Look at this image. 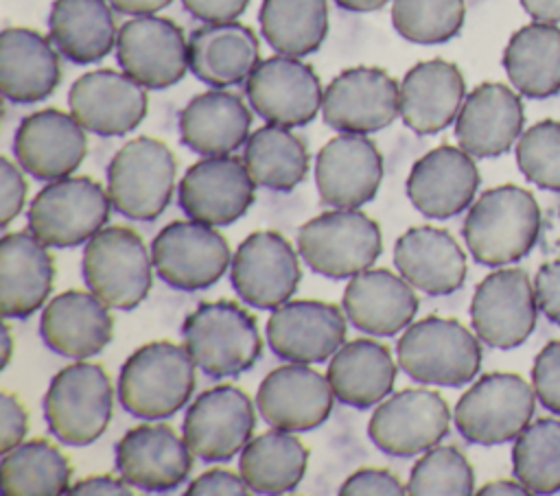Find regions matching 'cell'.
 Here are the masks:
<instances>
[{
	"label": "cell",
	"mask_w": 560,
	"mask_h": 496,
	"mask_svg": "<svg viewBox=\"0 0 560 496\" xmlns=\"http://www.w3.org/2000/svg\"><path fill=\"white\" fill-rule=\"evenodd\" d=\"M464 240L479 264L501 267L525 258L540 234V208L521 186H494L470 203Z\"/></svg>",
	"instance_id": "cell-1"
},
{
	"label": "cell",
	"mask_w": 560,
	"mask_h": 496,
	"mask_svg": "<svg viewBox=\"0 0 560 496\" xmlns=\"http://www.w3.org/2000/svg\"><path fill=\"white\" fill-rule=\"evenodd\" d=\"M195 367L197 363L186 345L173 341L144 343L120 367L118 400L133 417H171L192 398Z\"/></svg>",
	"instance_id": "cell-2"
},
{
	"label": "cell",
	"mask_w": 560,
	"mask_h": 496,
	"mask_svg": "<svg viewBox=\"0 0 560 496\" xmlns=\"http://www.w3.org/2000/svg\"><path fill=\"white\" fill-rule=\"evenodd\" d=\"M184 345L210 378H234L254 367L262 352L258 323L234 299L201 302L182 323Z\"/></svg>",
	"instance_id": "cell-3"
},
{
	"label": "cell",
	"mask_w": 560,
	"mask_h": 496,
	"mask_svg": "<svg viewBox=\"0 0 560 496\" xmlns=\"http://www.w3.org/2000/svg\"><path fill=\"white\" fill-rule=\"evenodd\" d=\"M479 341L462 321L429 315L405 328L396 343V358L416 382L462 387L481 367Z\"/></svg>",
	"instance_id": "cell-4"
},
{
	"label": "cell",
	"mask_w": 560,
	"mask_h": 496,
	"mask_svg": "<svg viewBox=\"0 0 560 496\" xmlns=\"http://www.w3.org/2000/svg\"><path fill=\"white\" fill-rule=\"evenodd\" d=\"M114 387L98 363H70L59 369L44 393V417L50 433L68 446H88L109 426Z\"/></svg>",
	"instance_id": "cell-5"
},
{
	"label": "cell",
	"mask_w": 560,
	"mask_h": 496,
	"mask_svg": "<svg viewBox=\"0 0 560 496\" xmlns=\"http://www.w3.org/2000/svg\"><path fill=\"white\" fill-rule=\"evenodd\" d=\"M381 249L378 223L359 208L322 212L298 232L300 258L315 273L332 280H346L370 269Z\"/></svg>",
	"instance_id": "cell-6"
},
{
	"label": "cell",
	"mask_w": 560,
	"mask_h": 496,
	"mask_svg": "<svg viewBox=\"0 0 560 496\" xmlns=\"http://www.w3.org/2000/svg\"><path fill=\"white\" fill-rule=\"evenodd\" d=\"M81 269L88 291L116 310H133L153 282L151 253L142 236L127 225L96 232L85 243Z\"/></svg>",
	"instance_id": "cell-7"
},
{
	"label": "cell",
	"mask_w": 560,
	"mask_h": 496,
	"mask_svg": "<svg viewBox=\"0 0 560 496\" xmlns=\"http://www.w3.org/2000/svg\"><path fill=\"white\" fill-rule=\"evenodd\" d=\"M177 162L158 138L140 135L125 142L107 166L112 205L131 221L158 219L173 199Z\"/></svg>",
	"instance_id": "cell-8"
},
{
	"label": "cell",
	"mask_w": 560,
	"mask_h": 496,
	"mask_svg": "<svg viewBox=\"0 0 560 496\" xmlns=\"http://www.w3.org/2000/svg\"><path fill=\"white\" fill-rule=\"evenodd\" d=\"M536 391L518 374L490 371L477 378L455 404V428L477 446H497L516 439L532 422Z\"/></svg>",
	"instance_id": "cell-9"
},
{
	"label": "cell",
	"mask_w": 560,
	"mask_h": 496,
	"mask_svg": "<svg viewBox=\"0 0 560 496\" xmlns=\"http://www.w3.org/2000/svg\"><path fill=\"white\" fill-rule=\"evenodd\" d=\"M107 190L85 175H68L46 184L28 208V229L48 247L88 243L109 219Z\"/></svg>",
	"instance_id": "cell-10"
},
{
	"label": "cell",
	"mask_w": 560,
	"mask_h": 496,
	"mask_svg": "<svg viewBox=\"0 0 560 496\" xmlns=\"http://www.w3.org/2000/svg\"><path fill=\"white\" fill-rule=\"evenodd\" d=\"M232 251L214 225L188 219L164 225L151 243L160 280L177 291H201L219 282L232 264Z\"/></svg>",
	"instance_id": "cell-11"
},
{
	"label": "cell",
	"mask_w": 560,
	"mask_h": 496,
	"mask_svg": "<svg viewBox=\"0 0 560 496\" xmlns=\"http://www.w3.org/2000/svg\"><path fill=\"white\" fill-rule=\"evenodd\" d=\"M451 411L446 400L424 387L400 389L374 409L368 437L392 457H413L440 444L448 433Z\"/></svg>",
	"instance_id": "cell-12"
},
{
	"label": "cell",
	"mask_w": 560,
	"mask_h": 496,
	"mask_svg": "<svg viewBox=\"0 0 560 496\" xmlns=\"http://www.w3.org/2000/svg\"><path fill=\"white\" fill-rule=\"evenodd\" d=\"M536 288L523 269L505 267L488 273L475 288L470 321L490 347L512 350L527 341L538 319Z\"/></svg>",
	"instance_id": "cell-13"
},
{
	"label": "cell",
	"mask_w": 560,
	"mask_h": 496,
	"mask_svg": "<svg viewBox=\"0 0 560 496\" xmlns=\"http://www.w3.org/2000/svg\"><path fill=\"white\" fill-rule=\"evenodd\" d=\"M230 280L245 304L273 310L298 291L302 267L293 245L280 232L258 229L238 245Z\"/></svg>",
	"instance_id": "cell-14"
},
{
	"label": "cell",
	"mask_w": 560,
	"mask_h": 496,
	"mask_svg": "<svg viewBox=\"0 0 560 496\" xmlns=\"http://www.w3.org/2000/svg\"><path fill=\"white\" fill-rule=\"evenodd\" d=\"M116 57L122 72L149 90L171 87L190 70L182 26L155 13L133 15L118 28Z\"/></svg>",
	"instance_id": "cell-15"
},
{
	"label": "cell",
	"mask_w": 560,
	"mask_h": 496,
	"mask_svg": "<svg viewBox=\"0 0 560 496\" xmlns=\"http://www.w3.org/2000/svg\"><path fill=\"white\" fill-rule=\"evenodd\" d=\"M400 114V85L374 66L339 72L324 90L322 116L341 133H372L389 127Z\"/></svg>",
	"instance_id": "cell-16"
},
{
	"label": "cell",
	"mask_w": 560,
	"mask_h": 496,
	"mask_svg": "<svg viewBox=\"0 0 560 496\" xmlns=\"http://www.w3.org/2000/svg\"><path fill=\"white\" fill-rule=\"evenodd\" d=\"M256 413L249 395L234 385L199 393L184 415V439L203 461H228L252 439Z\"/></svg>",
	"instance_id": "cell-17"
},
{
	"label": "cell",
	"mask_w": 560,
	"mask_h": 496,
	"mask_svg": "<svg viewBox=\"0 0 560 496\" xmlns=\"http://www.w3.org/2000/svg\"><path fill=\"white\" fill-rule=\"evenodd\" d=\"M245 92L254 111L280 127L311 122L324 101V90L313 66L291 55L262 59L245 81Z\"/></svg>",
	"instance_id": "cell-18"
},
{
	"label": "cell",
	"mask_w": 560,
	"mask_h": 496,
	"mask_svg": "<svg viewBox=\"0 0 560 496\" xmlns=\"http://www.w3.org/2000/svg\"><path fill=\"white\" fill-rule=\"evenodd\" d=\"M256 184L241 157L212 155L195 162L182 177L177 203L188 219L232 225L254 203Z\"/></svg>",
	"instance_id": "cell-19"
},
{
	"label": "cell",
	"mask_w": 560,
	"mask_h": 496,
	"mask_svg": "<svg viewBox=\"0 0 560 496\" xmlns=\"http://www.w3.org/2000/svg\"><path fill=\"white\" fill-rule=\"evenodd\" d=\"M70 114L96 135H125L147 116V87L127 72L98 68L81 74L68 92Z\"/></svg>",
	"instance_id": "cell-20"
},
{
	"label": "cell",
	"mask_w": 560,
	"mask_h": 496,
	"mask_svg": "<svg viewBox=\"0 0 560 496\" xmlns=\"http://www.w3.org/2000/svg\"><path fill=\"white\" fill-rule=\"evenodd\" d=\"M335 391L324 374L306 363H287L271 369L258 391L256 406L273 428L304 433L324 424L332 411Z\"/></svg>",
	"instance_id": "cell-21"
},
{
	"label": "cell",
	"mask_w": 560,
	"mask_h": 496,
	"mask_svg": "<svg viewBox=\"0 0 560 496\" xmlns=\"http://www.w3.org/2000/svg\"><path fill=\"white\" fill-rule=\"evenodd\" d=\"M346 317L339 306L322 299H293L273 308L267 343L291 363H324L346 341Z\"/></svg>",
	"instance_id": "cell-22"
},
{
	"label": "cell",
	"mask_w": 560,
	"mask_h": 496,
	"mask_svg": "<svg viewBox=\"0 0 560 496\" xmlns=\"http://www.w3.org/2000/svg\"><path fill=\"white\" fill-rule=\"evenodd\" d=\"M383 155L365 133H341L315 157V184L322 203L359 208L374 199L383 181Z\"/></svg>",
	"instance_id": "cell-23"
},
{
	"label": "cell",
	"mask_w": 560,
	"mask_h": 496,
	"mask_svg": "<svg viewBox=\"0 0 560 496\" xmlns=\"http://www.w3.org/2000/svg\"><path fill=\"white\" fill-rule=\"evenodd\" d=\"M116 470L144 492H171L192 470V450L168 424H140L116 444Z\"/></svg>",
	"instance_id": "cell-24"
},
{
	"label": "cell",
	"mask_w": 560,
	"mask_h": 496,
	"mask_svg": "<svg viewBox=\"0 0 560 496\" xmlns=\"http://www.w3.org/2000/svg\"><path fill=\"white\" fill-rule=\"evenodd\" d=\"M13 151L28 175L52 181L72 175L81 166L88 155V135L72 114L48 107L22 118Z\"/></svg>",
	"instance_id": "cell-25"
},
{
	"label": "cell",
	"mask_w": 560,
	"mask_h": 496,
	"mask_svg": "<svg viewBox=\"0 0 560 496\" xmlns=\"http://www.w3.org/2000/svg\"><path fill=\"white\" fill-rule=\"evenodd\" d=\"M479 188V170L462 146L442 144L413 162L407 197L427 219H451L466 210Z\"/></svg>",
	"instance_id": "cell-26"
},
{
	"label": "cell",
	"mask_w": 560,
	"mask_h": 496,
	"mask_svg": "<svg viewBox=\"0 0 560 496\" xmlns=\"http://www.w3.org/2000/svg\"><path fill=\"white\" fill-rule=\"evenodd\" d=\"M525 109L521 96L503 83H481L455 118V138L472 157H497L521 138Z\"/></svg>",
	"instance_id": "cell-27"
},
{
	"label": "cell",
	"mask_w": 560,
	"mask_h": 496,
	"mask_svg": "<svg viewBox=\"0 0 560 496\" xmlns=\"http://www.w3.org/2000/svg\"><path fill=\"white\" fill-rule=\"evenodd\" d=\"M44 343L66 358H90L103 352L114 336L109 306L92 291H63L42 310Z\"/></svg>",
	"instance_id": "cell-28"
},
{
	"label": "cell",
	"mask_w": 560,
	"mask_h": 496,
	"mask_svg": "<svg viewBox=\"0 0 560 496\" xmlns=\"http://www.w3.org/2000/svg\"><path fill=\"white\" fill-rule=\"evenodd\" d=\"M55 284V260L31 229L9 232L0 240V308L24 319L44 306Z\"/></svg>",
	"instance_id": "cell-29"
},
{
	"label": "cell",
	"mask_w": 560,
	"mask_h": 496,
	"mask_svg": "<svg viewBox=\"0 0 560 496\" xmlns=\"http://www.w3.org/2000/svg\"><path fill=\"white\" fill-rule=\"evenodd\" d=\"M341 304L348 321L357 330L374 336L400 332L418 312L413 286L389 269H365L352 275Z\"/></svg>",
	"instance_id": "cell-30"
},
{
	"label": "cell",
	"mask_w": 560,
	"mask_h": 496,
	"mask_svg": "<svg viewBox=\"0 0 560 496\" xmlns=\"http://www.w3.org/2000/svg\"><path fill=\"white\" fill-rule=\"evenodd\" d=\"M398 273L427 295H451L466 280V253L451 232L433 225L407 229L394 245Z\"/></svg>",
	"instance_id": "cell-31"
},
{
	"label": "cell",
	"mask_w": 560,
	"mask_h": 496,
	"mask_svg": "<svg viewBox=\"0 0 560 496\" xmlns=\"http://www.w3.org/2000/svg\"><path fill=\"white\" fill-rule=\"evenodd\" d=\"M464 98L466 83L459 68L446 59H427L400 83V118L411 131L431 135L457 118Z\"/></svg>",
	"instance_id": "cell-32"
},
{
	"label": "cell",
	"mask_w": 560,
	"mask_h": 496,
	"mask_svg": "<svg viewBox=\"0 0 560 496\" xmlns=\"http://www.w3.org/2000/svg\"><path fill=\"white\" fill-rule=\"evenodd\" d=\"M61 81L59 55L50 39L26 26L0 35V87L11 103L31 105L48 98Z\"/></svg>",
	"instance_id": "cell-33"
},
{
	"label": "cell",
	"mask_w": 560,
	"mask_h": 496,
	"mask_svg": "<svg viewBox=\"0 0 560 496\" xmlns=\"http://www.w3.org/2000/svg\"><path fill=\"white\" fill-rule=\"evenodd\" d=\"M188 63L210 87L238 85L260 63V42L249 26L234 20L203 24L188 37Z\"/></svg>",
	"instance_id": "cell-34"
},
{
	"label": "cell",
	"mask_w": 560,
	"mask_h": 496,
	"mask_svg": "<svg viewBox=\"0 0 560 496\" xmlns=\"http://www.w3.org/2000/svg\"><path fill=\"white\" fill-rule=\"evenodd\" d=\"M252 111L245 101L228 90L214 87L197 94L179 111L182 142L203 157L230 155L249 138Z\"/></svg>",
	"instance_id": "cell-35"
},
{
	"label": "cell",
	"mask_w": 560,
	"mask_h": 496,
	"mask_svg": "<svg viewBox=\"0 0 560 496\" xmlns=\"http://www.w3.org/2000/svg\"><path fill=\"white\" fill-rule=\"evenodd\" d=\"M326 378L339 402L368 409L392 393L396 363L387 345L374 339H352L332 354Z\"/></svg>",
	"instance_id": "cell-36"
},
{
	"label": "cell",
	"mask_w": 560,
	"mask_h": 496,
	"mask_svg": "<svg viewBox=\"0 0 560 496\" xmlns=\"http://www.w3.org/2000/svg\"><path fill=\"white\" fill-rule=\"evenodd\" d=\"M48 28L55 48L81 66L101 61L118 39L109 0H55Z\"/></svg>",
	"instance_id": "cell-37"
},
{
	"label": "cell",
	"mask_w": 560,
	"mask_h": 496,
	"mask_svg": "<svg viewBox=\"0 0 560 496\" xmlns=\"http://www.w3.org/2000/svg\"><path fill=\"white\" fill-rule=\"evenodd\" d=\"M503 68L510 83L529 98H549L560 92V26L529 22L518 28L505 50Z\"/></svg>",
	"instance_id": "cell-38"
},
{
	"label": "cell",
	"mask_w": 560,
	"mask_h": 496,
	"mask_svg": "<svg viewBox=\"0 0 560 496\" xmlns=\"http://www.w3.org/2000/svg\"><path fill=\"white\" fill-rule=\"evenodd\" d=\"M308 450L291 430L271 428L245 444L238 468L252 492L287 494L295 489L306 472Z\"/></svg>",
	"instance_id": "cell-39"
},
{
	"label": "cell",
	"mask_w": 560,
	"mask_h": 496,
	"mask_svg": "<svg viewBox=\"0 0 560 496\" xmlns=\"http://www.w3.org/2000/svg\"><path fill=\"white\" fill-rule=\"evenodd\" d=\"M70 476V459L44 437L15 446L0 461V492L4 496L68 494Z\"/></svg>",
	"instance_id": "cell-40"
},
{
	"label": "cell",
	"mask_w": 560,
	"mask_h": 496,
	"mask_svg": "<svg viewBox=\"0 0 560 496\" xmlns=\"http://www.w3.org/2000/svg\"><path fill=\"white\" fill-rule=\"evenodd\" d=\"M243 162L256 186L276 192H291L308 173L304 140L289 127L271 122L247 138Z\"/></svg>",
	"instance_id": "cell-41"
},
{
	"label": "cell",
	"mask_w": 560,
	"mask_h": 496,
	"mask_svg": "<svg viewBox=\"0 0 560 496\" xmlns=\"http://www.w3.org/2000/svg\"><path fill=\"white\" fill-rule=\"evenodd\" d=\"M260 31L280 55L304 57L315 52L328 33L326 0H262Z\"/></svg>",
	"instance_id": "cell-42"
},
{
	"label": "cell",
	"mask_w": 560,
	"mask_h": 496,
	"mask_svg": "<svg viewBox=\"0 0 560 496\" xmlns=\"http://www.w3.org/2000/svg\"><path fill=\"white\" fill-rule=\"evenodd\" d=\"M512 470L529 494L560 489V420L540 417L518 433L512 448Z\"/></svg>",
	"instance_id": "cell-43"
},
{
	"label": "cell",
	"mask_w": 560,
	"mask_h": 496,
	"mask_svg": "<svg viewBox=\"0 0 560 496\" xmlns=\"http://www.w3.org/2000/svg\"><path fill=\"white\" fill-rule=\"evenodd\" d=\"M464 17V0H392V24L413 44L448 42L462 31Z\"/></svg>",
	"instance_id": "cell-44"
},
{
	"label": "cell",
	"mask_w": 560,
	"mask_h": 496,
	"mask_svg": "<svg viewBox=\"0 0 560 496\" xmlns=\"http://www.w3.org/2000/svg\"><path fill=\"white\" fill-rule=\"evenodd\" d=\"M475 489V472L455 446H433L413 463L407 481L411 496H468Z\"/></svg>",
	"instance_id": "cell-45"
},
{
	"label": "cell",
	"mask_w": 560,
	"mask_h": 496,
	"mask_svg": "<svg viewBox=\"0 0 560 496\" xmlns=\"http://www.w3.org/2000/svg\"><path fill=\"white\" fill-rule=\"evenodd\" d=\"M516 164L529 184L560 192V120L547 118L521 133Z\"/></svg>",
	"instance_id": "cell-46"
},
{
	"label": "cell",
	"mask_w": 560,
	"mask_h": 496,
	"mask_svg": "<svg viewBox=\"0 0 560 496\" xmlns=\"http://www.w3.org/2000/svg\"><path fill=\"white\" fill-rule=\"evenodd\" d=\"M532 382L542 406L560 415V339L549 341L532 365Z\"/></svg>",
	"instance_id": "cell-47"
},
{
	"label": "cell",
	"mask_w": 560,
	"mask_h": 496,
	"mask_svg": "<svg viewBox=\"0 0 560 496\" xmlns=\"http://www.w3.org/2000/svg\"><path fill=\"white\" fill-rule=\"evenodd\" d=\"M339 494L341 496H368V494L400 496V494H407V485H402V481L385 468H361L341 483Z\"/></svg>",
	"instance_id": "cell-48"
},
{
	"label": "cell",
	"mask_w": 560,
	"mask_h": 496,
	"mask_svg": "<svg viewBox=\"0 0 560 496\" xmlns=\"http://www.w3.org/2000/svg\"><path fill=\"white\" fill-rule=\"evenodd\" d=\"M26 201V179L7 155L0 160V227H9Z\"/></svg>",
	"instance_id": "cell-49"
},
{
	"label": "cell",
	"mask_w": 560,
	"mask_h": 496,
	"mask_svg": "<svg viewBox=\"0 0 560 496\" xmlns=\"http://www.w3.org/2000/svg\"><path fill=\"white\" fill-rule=\"evenodd\" d=\"M252 487L243 479V474L225 470V468H212L199 474L197 479L190 481L186 487V496H210V494H221V496H245L249 494Z\"/></svg>",
	"instance_id": "cell-50"
},
{
	"label": "cell",
	"mask_w": 560,
	"mask_h": 496,
	"mask_svg": "<svg viewBox=\"0 0 560 496\" xmlns=\"http://www.w3.org/2000/svg\"><path fill=\"white\" fill-rule=\"evenodd\" d=\"M28 430V413L18 395L0 393V452H9L22 444Z\"/></svg>",
	"instance_id": "cell-51"
},
{
	"label": "cell",
	"mask_w": 560,
	"mask_h": 496,
	"mask_svg": "<svg viewBox=\"0 0 560 496\" xmlns=\"http://www.w3.org/2000/svg\"><path fill=\"white\" fill-rule=\"evenodd\" d=\"M538 308L542 315L560 326V260L545 262L534 280Z\"/></svg>",
	"instance_id": "cell-52"
},
{
	"label": "cell",
	"mask_w": 560,
	"mask_h": 496,
	"mask_svg": "<svg viewBox=\"0 0 560 496\" xmlns=\"http://www.w3.org/2000/svg\"><path fill=\"white\" fill-rule=\"evenodd\" d=\"M182 4L192 17L206 24H217L236 20L247 9L249 0H182Z\"/></svg>",
	"instance_id": "cell-53"
},
{
	"label": "cell",
	"mask_w": 560,
	"mask_h": 496,
	"mask_svg": "<svg viewBox=\"0 0 560 496\" xmlns=\"http://www.w3.org/2000/svg\"><path fill=\"white\" fill-rule=\"evenodd\" d=\"M72 496H105V494H116V496H129L133 494L131 489V483H127L122 476L116 479L112 474H94V476H88V479H81L79 483H74L70 487Z\"/></svg>",
	"instance_id": "cell-54"
},
{
	"label": "cell",
	"mask_w": 560,
	"mask_h": 496,
	"mask_svg": "<svg viewBox=\"0 0 560 496\" xmlns=\"http://www.w3.org/2000/svg\"><path fill=\"white\" fill-rule=\"evenodd\" d=\"M112 7L127 15H149L168 7L173 0H109Z\"/></svg>",
	"instance_id": "cell-55"
},
{
	"label": "cell",
	"mask_w": 560,
	"mask_h": 496,
	"mask_svg": "<svg viewBox=\"0 0 560 496\" xmlns=\"http://www.w3.org/2000/svg\"><path fill=\"white\" fill-rule=\"evenodd\" d=\"M521 4L538 22H560V0H521Z\"/></svg>",
	"instance_id": "cell-56"
},
{
	"label": "cell",
	"mask_w": 560,
	"mask_h": 496,
	"mask_svg": "<svg viewBox=\"0 0 560 496\" xmlns=\"http://www.w3.org/2000/svg\"><path fill=\"white\" fill-rule=\"evenodd\" d=\"M479 496H501V494H508V496H523V494H529L521 481H508V479H501V481H490L486 483L483 487L477 489Z\"/></svg>",
	"instance_id": "cell-57"
},
{
	"label": "cell",
	"mask_w": 560,
	"mask_h": 496,
	"mask_svg": "<svg viewBox=\"0 0 560 496\" xmlns=\"http://www.w3.org/2000/svg\"><path fill=\"white\" fill-rule=\"evenodd\" d=\"M335 2L341 9L352 11V13H370V11L385 7V2H389V0H335Z\"/></svg>",
	"instance_id": "cell-58"
},
{
	"label": "cell",
	"mask_w": 560,
	"mask_h": 496,
	"mask_svg": "<svg viewBox=\"0 0 560 496\" xmlns=\"http://www.w3.org/2000/svg\"><path fill=\"white\" fill-rule=\"evenodd\" d=\"M11 352H13V336H11V328L9 323H2V363L0 367L4 369L11 361Z\"/></svg>",
	"instance_id": "cell-59"
}]
</instances>
